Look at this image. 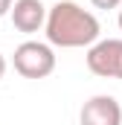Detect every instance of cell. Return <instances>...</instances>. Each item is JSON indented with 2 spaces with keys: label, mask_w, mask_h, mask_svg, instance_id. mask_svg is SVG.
<instances>
[{
  "label": "cell",
  "mask_w": 122,
  "mask_h": 125,
  "mask_svg": "<svg viewBox=\"0 0 122 125\" xmlns=\"http://www.w3.org/2000/svg\"><path fill=\"white\" fill-rule=\"evenodd\" d=\"M87 70L99 79H122V38H99L87 47Z\"/></svg>",
  "instance_id": "obj_3"
},
{
  "label": "cell",
  "mask_w": 122,
  "mask_h": 125,
  "mask_svg": "<svg viewBox=\"0 0 122 125\" xmlns=\"http://www.w3.org/2000/svg\"><path fill=\"white\" fill-rule=\"evenodd\" d=\"M119 29H122V9H119Z\"/></svg>",
  "instance_id": "obj_9"
},
{
  "label": "cell",
  "mask_w": 122,
  "mask_h": 125,
  "mask_svg": "<svg viewBox=\"0 0 122 125\" xmlns=\"http://www.w3.org/2000/svg\"><path fill=\"white\" fill-rule=\"evenodd\" d=\"M44 32L50 47H61V50H79V47H93L99 41V18L87 12L84 6L73 3V0H58L55 6L47 9V21H44Z\"/></svg>",
  "instance_id": "obj_1"
},
{
  "label": "cell",
  "mask_w": 122,
  "mask_h": 125,
  "mask_svg": "<svg viewBox=\"0 0 122 125\" xmlns=\"http://www.w3.org/2000/svg\"><path fill=\"white\" fill-rule=\"evenodd\" d=\"M3 76H6V55L0 52V79H3Z\"/></svg>",
  "instance_id": "obj_8"
},
{
  "label": "cell",
  "mask_w": 122,
  "mask_h": 125,
  "mask_svg": "<svg viewBox=\"0 0 122 125\" xmlns=\"http://www.w3.org/2000/svg\"><path fill=\"white\" fill-rule=\"evenodd\" d=\"M9 18H12V23H15V29L18 32H38L44 26V21H47V6L41 3V0H15L12 3V9H9Z\"/></svg>",
  "instance_id": "obj_5"
},
{
  "label": "cell",
  "mask_w": 122,
  "mask_h": 125,
  "mask_svg": "<svg viewBox=\"0 0 122 125\" xmlns=\"http://www.w3.org/2000/svg\"><path fill=\"white\" fill-rule=\"evenodd\" d=\"M15 70L23 76V79H47L52 76L55 70V52L50 44H41V41H23L15 47V55H12Z\"/></svg>",
  "instance_id": "obj_2"
},
{
  "label": "cell",
  "mask_w": 122,
  "mask_h": 125,
  "mask_svg": "<svg viewBox=\"0 0 122 125\" xmlns=\"http://www.w3.org/2000/svg\"><path fill=\"white\" fill-rule=\"evenodd\" d=\"M96 9H116V6H122V0H90Z\"/></svg>",
  "instance_id": "obj_6"
},
{
  "label": "cell",
  "mask_w": 122,
  "mask_h": 125,
  "mask_svg": "<svg viewBox=\"0 0 122 125\" xmlns=\"http://www.w3.org/2000/svg\"><path fill=\"white\" fill-rule=\"evenodd\" d=\"M79 125H122V105L108 93L90 96L81 105Z\"/></svg>",
  "instance_id": "obj_4"
},
{
  "label": "cell",
  "mask_w": 122,
  "mask_h": 125,
  "mask_svg": "<svg viewBox=\"0 0 122 125\" xmlns=\"http://www.w3.org/2000/svg\"><path fill=\"white\" fill-rule=\"evenodd\" d=\"M12 3H15V0H0V18H3V15H9Z\"/></svg>",
  "instance_id": "obj_7"
}]
</instances>
